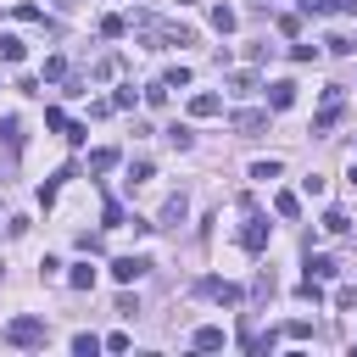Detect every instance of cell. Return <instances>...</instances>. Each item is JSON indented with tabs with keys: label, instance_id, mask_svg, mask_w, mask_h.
I'll list each match as a JSON object with an SVG mask.
<instances>
[{
	"label": "cell",
	"instance_id": "83f0119b",
	"mask_svg": "<svg viewBox=\"0 0 357 357\" xmlns=\"http://www.w3.org/2000/svg\"><path fill=\"white\" fill-rule=\"evenodd\" d=\"M301 11H307V17H329V11H335V0H301Z\"/></svg>",
	"mask_w": 357,
	"mask_h": 357
},
{
	"label": "cell",
	"instance_id": "3957f363",
	"mask_svg": "<svg viewBox=\"0 0 357 357\" xmlns=\"http://www.w3.org/2000/svg\"><path fill=\"white\" fill-rule=\"evenodd\" d=\"M340 106H346V95H340V84H329V89H324V112L312 117V134H324V128L340 117Z\"/></svg>",
	"mask_w": 357,
	"mask_h": 357
},
{
	"label": "cell",
	"instance_id": "7c38bea8",
	"mask_svg": "<svg viewBox=\"0 0 357 357\" xmlns=\"http://www.w3.org/2000/svg\"><path fill=\"white\" fill-rule=\"evenodd\" d=\"M112 167H117V151H112V145L89 151V173H112Z\"/></svg>",
	"mask_w": 357,
	"mask_h": 357
},
{
	"label": "cell",
	"instance_id": "9a60e30c",
	"mask_svg": "<svg viewBox=\"0 0 357 357\" xmlns=\"http://www.w3.org/2000/svg\"><path fill=\"white\" fill-rule=\"evenodd\" d=\"M0 145H6V151H17V145H22V123H17V117H6V123H0Z\"/></svg>",
	"mask_w": 357,
	"mask_h": 357
},
{
	"label": "cell",
	"instance_id": "cb8c5ba5",
	"mask_svg": "<svg viewBox=\"0 0 357 357\" xmlns=\"http://www.w3.org/2000/svg\"><path fill=\"white\" fill-rule=\"evenodd\" d=\"M73 351H78V357H95L100 340H95V335H73Z\"/></svg>",
	"mask_w": 357,
	"mask_h": 357
},
{
	"label": "cell",
	"instance_id": "30bf717a",
	"mask_svg": "<svg viewBox=\"0 0 357 357\" xmlns=\"http://www.w3.org/2000/svg\"><path fill=\"white\" fill-rule=\"evenodd\" d=\"M184 212H190V201H184V195H167V206H162V229H178Z\"/></svg>",
	"mask_w": 357,
	"mask_h": 357
},
{
	"label": "cell",
	"instance_id": "5b68a950",
	"mask_svg": "<svg viewBox=\"0 0 357 357\" xmlns=\"http://www.w3.org/2000/svg\"><path fill=\"white\" fill-rule=\"evenodd\" d=\"M145 268H151L145 257H117V262H112V279H123V284H134V279H139Z\"/></svg>",
	"mask_w": 357,
	"mask_h": 357
},
{
	"label": "cell",
	"instance_id": "d4e9b609",
	"mask_svg": "<svg viewBox=\"0 0 357 357\" xmlns=\"http://www.w3.org/2000/svg\"><path fill=\"white\" fill-rule=\"evenodd\" d=\"M162 39H167V45H195V33H190V28H162Z\"/></svg>",
	"mask_w": 357,
	"mask_h": 357
},
{
	"label": "cell",
	"instance_id": "8992f818",
	"mask_svg": "<svg viewBox=\"0 0 357 357\" xmlns=\"http://www.w3.org/2000/svg\"><path fill=\"white\" fill-rule=\"evenodd\" d=\"M223 112V100L212 95V89H201V95H190V117H218Z\"/></svg>",
	"mask_w": 357,
	"mask_h": 357
},
{
	"label": "cell",
	"instance_id": "f1b7e54d",
	"mask_svg": "<svg viewBox=\"0 0 357 357\" xmlns=\"http://www.w3.org/2000/svg\"><path fill=\"white\" fill-rule=\"evenodd\" d=\"M346 178H351V190H357V162H351V173H346Z\"/></svg>",
	"mask_w": 357,
	"mask_h": 357
},
{
	"label": "cell",
	"instance_id": "9c48e42d",
	"mask_svg": "<svg viewBox=\"0 0 357 357\" xmlns=\"http://www.w3.org/2000/svg\"><path fill=\"white\" fill-rule=\"evenodd\" d=\"M290 100H296V84H290V78H279V84H268V106H273V112H284Z\"/></svg>",
	"mask_w": 357,
	"mask_h": 357
},
{
	"label": "cell",
	"instance_id": "8fae6325",
	"mask_svg": "<svg viewBox=\"0 0 357 357\" xmlns=\"http://www.w3.org/2000/svg\"><path fill=\"white\" fill-rule=\"evenodd\" d=\"M22 56H28V45H22L17 33H0V61H11V67H17Z\"/></svg>",
	"mask_w": 357,
	"mask_h": 357
},
{
	"label": "cell",
	"instance_id": "603a6c76",
	"mask_svg": "<svg viewBox=\"0 0 357 357\" xmlns=\"http://www.w3.org/2000/svg\"><path fill=\"white\" fill-rule=\"evenodd\" d=\"M112 112H134V84H123V89L112 95Z\"/></svg>",
	"mask_w": 357,
	"mask_h": 357
},
{
	"label": "cell",
	"instance_id": "d6986e66",
	"mask_svg": "<svg viewBox=\"0 0 357 357\" xmlns=\"http://www.w3.org/2000/svg\"><path fill=\"white\" fill-rule=\"evenodd\" d=\"M167 145H178V151H190V145H195V134H190L184 123H173V128H167Z\"/></svg>",
	"mask_w": 357,
	"mask_h": 357
},
{
	"label": "cell",
	"instance_id": "e0dca14e",
	"mask_svg": "<svg viewBox=\"0 0 357 357\" xmlns=\"http://www.w3.org/2000/svg\"><path fill=\"white\" fill-rule=\"evenodd\" d=\"M273 212H279V218H296V212H301V201H296L290 190H279V195H273Z\"/></svg>",
	"mask_w": 357,
	"mask_h": 357
},
{
	"label": "cell",
	"instance_id": "7a4b0ae2",
	"mask_svg": "<svg viewBox=\"0 0 357 357\" xmlns=\"http://www.w3.org/2000/svg\"><path fill=\"white\" fill-rule=\"evenodd\" d=\"M195 296H206V301H223V307H240V290H234L229 279H195Z\"/></svg>",
	"mask_w": 357,
	"mask_h": 357
},
{
	"label": "cell",
	"instance_id": "44dd1931",
	"mask_svg": "<svg viewBox=\"0 0 357 357\" xmlns=\"http://www.w3.org/2000/svg\"><path fill=\"white\" fill-rule=\"evenodd\" d=\"M67 279H73V290H89V284H95V268H89V262H78Z\"/></svg>",
	"mask_w": 357,
	"mask_h": 357
},
{
	"label": "cell",
	"instance_id": "7402d4cb",
	"mask_svg": "<svg viewBox=\"0 0 357 357\" xmlns=\"http://www.w3.org/2000/svg\"><path fill=\"white\" fill-rule=\"evenodd\" d=\"M162 84H167V89H184V84H190V67H167Z\"/></svg>",
	"mask_w": 357,
	"mask_h": 357
},
{
	"label": "cell",
	"instance_id": "2e32d148",
	"mask_svg": "<svg viewBox=\"0 0 357 357\" xmlns=\"http://www.w3.org/2000/svg\"><path fill=\"white\" fill-rule=\"evenodd\" d=\"M279 173H284V162H273V156H268V162H251V178H262V184L279 178Z\"/></svg>",
	"mask_w": 357,
	"mask_h": 357
},
{
	"label": "cell",
	"instance_id": "ba28073f",
	"mask_svg": "<svg viewBox=\"0 0 357 357\" xmlns=\"http://www.w3.org/2000/svg\"><path fill=\"white\" fill-rule=\"evenodd\" d=\"M190 346H195V351H218V346H223V329H218V324H201V329L190 335Z\"/></svg>",
	"mask_w": 357,
	"mask_h": 357
},
{
	"label": "cell",
	"instance_id": "6da1fadb",
	"mask_svg": "<svg viewBox=\"0 0 357 357\" xmlns=\"http://www.w3.org/2000/svg\"><path fill=\"white\" fill-rule=\"evenodd\" d=\"M45 335H50L45 318H11V324H6V340H11V346H45Z\"/></svg>",
	"mask_w": 357,
	"mask_h": 357
},
{
	"label": "cell",
	"instance_id": "52a82bcc",
	"mask_svg": "<svg viewBox=\"0 0 357 357\" xmlns=\"http://www.w3.org/2000/svg\"><path fill=\"white\" fill-rule=\"evenodd\" d=\"M229 123H234V134H262L268 128V112H234Z\"/></svg>",
	"mask_w": 357,
	"mask_h": 357
},
{
	"label": "cell",
	"instance_id": "277c9868",
	"mask_svg": "<svg viewBox=\"0 0 357 357\" xmlns=\"http://www.w3.org/2000/svg\"><path fill=\"white\" fill-rule=\"evenodd\" d=\"M240 245L257 257V251L268 245V218H257V212H251V218H245V229H240Z\"/></svg>",
	"mask_w": 357,
	"mask_h": 357
},
{
	"label": "cell",
	"instance_id": "4316f807",
	"mask_svg": "<svg viewBox=\"0 0 357 357\" xmlns=\"http://www.w3.org/2000/svg\"><path fill=\"white\" fill-rule=\"evenodd\" d=\"M335 307H340V312H357V290H351V284H346V290H335Z\"/></svg>",
	"mask_w": 357,
	"mask_h": 357
},
{
	"label": "cell",
	"instance_id": "484cf974",
	"mask_svg": "<svg viewBox=\"0 0 357 357\" xmlns=\"http://www.w3.org/2000/svg\"><path fill=\"white\" fill-rule=\"evenodd\" d=\"M284 335H290V340H307V335H312V324H307V318H290V324H284Z\"/></svg>",
	"mask_w": 357,
	"mask_h": 357
},
{
	"label": "cell",
	"instance_id": "ac0fdd59",
	"mask_svg": "<svg viewBox=\"0 0 357 357\" xmlns=\"http://www.w3.org/2000/svg\"><path fill=\"white\" fill-rule=\"evenodd\" d=\"M100 33H106V39H117V33H128V17H117V11H112V17H100Z\"/></svg>",
	"mask_w": 357,
	"mask_h": 357
},
{
	"label": "cell",
	"instance_id": "ffe728a7",
	"mask_svg": "<svg viewBox=\"0 0 357 357\" xmlns=\"http://www.w3.org/2000/svg\"><path fill=\"white\" fill-rule=\"evenodd\" d=\"M324 229H329V234H346V229H351V218H346V212H335V206H329V212H324Z\"/></svg>",
	"mask_w": 357,
	"mask_h": 357
},
{
	"label": "cell",
	"instance_id": "4fadbf2b",
	"mask_svg": "<svg viewBox=\"0 0 357 357\" xmlns=\"http://www.w3.org/2000/svg\"><path fill=\"white\" fill-rule=\"evenodd\" d=\"M307 273H312V279H335L340 262H335V257H307Z\"/></svg>",
	"mask_w": 357,
	"mask_h": 357
},
{
	"label": "cell",
	"instance_id": "5bb4252c",
	"mask_svg": "<svg viewBox=\"0 0 357 357\" xmlns=\"http://www.w3.org/2000/svg\"><path fill=\"white\" fill-rule=\"evenodd\" d=\"M234 22H240L234 6H212V28H218V33H234Z\"/></svg>",
	"mask_w": 357,
	"mask_h": 357
}]
</instances>
